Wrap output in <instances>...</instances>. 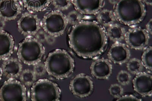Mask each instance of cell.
Here are the masks:
<instances>
[{
  "mask_svg": "<svg viewBox=\"0 0 152 101\" xmlns=\"http://www.w3.org/2000/svg\"><path fill=\"white\" fill-rule=\"evenodd\" d=\"M69 45L77 56L92 58L104 52L108 37L104 27L94 21H81L74 25L69 35Z\"/></svg>",
  "mask_w": 152,
  "mask_h": 101,
  "instance_id": "obj_1",
  "label": "cell"
},
{
  "mask_svg": "<svg viewBox=\"0 0 152 101\" xmlns=\"http://www.w3.org/2000/svg\"><path fill=\"white\" fill-rule=\"evenodd\" d=\"M45 66L50 76L60 80L66 79L72 74L75 64L74 59L67 51L57 49L49 54Z\"/></svg>",
  "mask_w": 152,
  "mask_h": 101,
  "instance_id": "obj_2",
  "label": "cell"
},
{
  "mask_svg": "<svg viewBox=\"0 0 152 101\" xmlns=\"http://www.w3.org/2000/svg\"><path fill=\"white\" fill-rule=\"evenodd\" d=\"M114 13L121 23L134 25L144 19L146 9L142 0H119L115 5Z\"/></svg>",
  "mask_w": 152,
  "mask_h": 101,
  "instance_id": "obj_3",
  "label": "cell"
},
{
  "mask_svg": "<svg viewBox=\"0 0 152 101\" xmlns=\"http://www.w3.org/2000/svg\"><path fill=\"white\" fill-rule=\"evenodd\" d=\"M45 49L41 42L36 37L28 36L19 44L18 60L27 65H35L42 59Z\"/></svg>",
  "mask_w": 152,
  "mask_h": 101,
  "instance_id": "obj_4",
  "label": "cell"
},
{
  "mask_svg": "<svg viewBox=\"0 0 152 101\" xmlns=\"http://www.w3.org/2000/svg\"><path fill=\"white\" fill-rule=\"evenodd\" d=\"M31 100L33 101H58L61 91L58 85L49 79H39L31 89Z\"/></svg>",
  "mask_w": 152,
  "mask_h": 101,
  "instance_id": "obj_5",
  "label": "cell"
},
{
  "mask_svg": "<svg viewBox=\"0 0 152 101\" xmlns=\"http://www.w3.org/2000/svg\"><path fill=\"white\" fill-rule=\"evenodd\" d=\"M68 24L66 16L61 11H53L43 17L41 26L45 33L51 37L62 35Z\"/></svg>",
  "mask_w": 152,
  "mask_h": 101,
  "instance_id": "obj_6",
  "label": "cell"
},
{
  "mask_svg": "<svg viewBox=\"0 0 152 101\" xmlns=\"http://www.w3.org/2000/svg\"><path fill=\"white\" fill-rule=\"evenodd\" d=\"M26 87L21 82L15 79H9L0 88V101L27 100Z\"/></svg>",
  "mask_w": 152,
  "mask_h": 101,
  "instance_id": "obj_7",
  "label": "cell"
},
{
  "mask_svg": "<svg viewBox=\"0 0 152 101\" xmlns=\"http://www.w3.org/2000/svg\"><path fill=\"white\" fill-rule=\"evenodd\" d=\"M94 85L93 79L86 74L77 75L70 82L69 88L72 93L78 97H87L93 92Z\"/></svg>",
  "mask_w": 152,
  "mask_h": 101,
  "instance_id": "obj_8",
  "label": "cell"
},
{
  "mask_svg": "<svg viewBox=\"0 0 152 101\" xmlns=\"http://www.w3.org/2000/svg\"><path fill=\"white\" fill-rule=\"evenodd\" d=\"M150 36L146 30L137 27L126 32L124 39L127 45L132 49L141 50L148 44Z\"/></svg>",
  "mask_w": 152,
  "mask_h": 101,
  "instance_id": "obj_9",
  "label": "cell"
},
{
  "mask_svg": "<svg viewBox=\"0 0 152 101\" xmlns=\"http://www.w3.org/2000/svg\"><path fill=\"white\" fill-rule=\"evenodd\" d=\"M41 26L39 17L30 12L23 13L17 22L19 32L27 37L35 35Z\"/></svg>",
  "mask_w": 152,
  "mask_h": 101,
  "instance_id": "obj_10",
  "label": "cell"
},
{
  "mask_svg": "<svg viewBox=\"0 0 152 101\" xmlns=\"http://www.w3.org/2000/svg\"><path fill=\"white\" fill-rule=\"evenodd\" d=\"M20 0H0V17L5 21L16 19L22 10Z\"/></svg>",
  "mask_w": 152,
  "mask_h": 101,
  "instance_id": "obj_11",
  "label": "cell"
},
{
  "mask_svg": "<svg viewBox=\"0 0 152 101\" xmlns=\"http://www.w3.org/2000/svg\"><path fill=\"white\" fill-rule=\"evenodd\" d=\"M133 86L136 92L141 96H151L152 76L150 73L141 72L133 80Z\"/></svg>",
  "mask_w": 152,
  "mask_h": 101,
  "instance_id": "obj_12",
  "label": "cell"
},
{
  "mask_svg": "<svg viewBox=\"0 0 152 101\" xmlns=\"http://www.w3.org/2000/svg\"><path fill=\"white\" fill-rule=\"evenodd\" d=\"M108 57L115 64H122L127 62L131 57L127 46L120 42L115 43L108 51Z\"/></svg>",
  "mask_w": 152,
  "mask_h": 101,
  "instance_id": "obj_13",
  "label": "cell"
},
{
  "mask_svg": "<svg viewBox=\"0 0 152 101\" xmlns=\"http://www.w3.org/2000/svg\"><path fill=\"white\" fill-rule=\"evenodd\" d=\"M72 3L76 10L80 14L94 15L102 9L104 0H72Z\"/></svg>",
  "mask_w": 152,
  "mask_h": 101,
  "instance_id": "obj_14",
  "label": "cell"
},
{
  "mask_svg": "<svg viewBox=\"0 0 152 101\" xmlns=\"http://www.w3.org/2000/svg\"><path fill=\"white\" fill-rule=\"evenodd\" d=\"M91 74L97 79H107L112 73V64L107 59L100 58L93 61L90 67Z\"/></svg>",
  "mask_w": 152,
  "mask_h": 101,
  "instance_id": "obj_15",
  "label": "cell"
},
{
  "mask_svg": "<svg viewBox=\"0 0 152 101\" xmlns=\"http://www.w3.org/2000/svg\"><path fill=\"white\" fill-rule=\"evenodd\" d=\"M4 61L2 66V74L8 79H16L22 71V65L20 60L9 58Z\"/></svg>",
  "mask_w": 152,
  "mask_h": 101,
  "instance_id": "obj_16",
  "label": "cell"
},
{
  "mask_svg": "<svg viewBox=\"0 0 152 101\" xmlns=\"http://www.w3.org/2000/svg\"><path fill=\"white\" fill-rule=\"evenodd\" d=\"M15 41L11 35L0 30V60H5L11 56L14 50Z\"/></svg>",
  "mask_w": 152,
  "mask_h": 101,
  "instance_id": "obj_17",
  "label": "cell"
},
{
  "mask_svg": "<svg viewBox=\"0 0 152 101\" xmlns=\"http://www.w3.org/2000/svg\"><path fill=\"white\" fill-rule=\"evenodd\" d=\"M23 6L32 12L43 11L49 6L51 0H21Z\"/></svg>",
  "mask_w": 152,
  "mask_h": 101,
  "instance_id": "obj_18",
  "label": "cell"
},
{
  "mask_svg": "<svg viewBox=\"0 0 152 101\" xmlns=\"http://www.w3.org/2000/svg\"><path fill=\"white\" fill-rule=\"evenodd\" d=\"M107 37L114 42H120L124 39L126 32L123 27L119 24H113L108 27L106 31Z\"/></svg>",
  "mask_w": 152,
  "mask_h": 101,
  "instance_id": "obj_19",
  "label": "cell"
},
{
  "mask_svg": "<svg viewBox=\"0 0 152 101\" xmlns=\"http://www.w3.org/2000/svg\"><path fill=\"white\" fill-rule=\"evenodd\" d=\"M97 14V22L103 27L110 26L116 19L114 12L108 9L101 10Z\"/></svg>",
  "mask_w": 152,
  "mask_h": 101,
  "instance_id": "obj_20",
  "label": "cell"
},
{
  "mask_svg": "<svg viewBox=\"0 0 152 101\" xmlns=\"http://www.w3.org/2000/svg\"><path fill=\"white\" fill-rule=\"evenodd\" d=\"M143 67L142 61L137 58H133L128 60L127 64V70L133 74L136 75L142 72Z\"/></svg>",
  "mask_w": 152,
  "mask_h": 101,
  "instance_id": "obj_21",
  "label": "cell"
},
{
  "mask_svg": "<svg viewBox=\"0 0 152 101\" xmlns=\"http://www.w3.org/2000/svg\"><path fill=\"white\" fill-rule=\"evenodd\" d=\"M142 62L144 67L150 72L152 69V48L150 46L144 51L142 56Z\"/></svg>",
  "mask_w": 152,
  "mask_h": 101,
  "instance_id": "obj_22",
  "label": "cell"
},
{
  "mask_svg": "<svg viewBox=\"0 0 152 101\" xmlns=\"http://www.w3.org/2000/svg\"><path fill=\"white\" fill-rule=\"evenodd\" d=\"M20 76V82L26 86L31 85L33 84L36 79V75L34 73L28 69H25L22 71Z\"/></svg>",
  "mask_w": 152,
  "mask_h": 101,
  "instance_id": "obj_23",
  "label": "cell"
},
{
  "mask_svg": "<svg viewBox=\"0 0 152 101\" xmlns=\"http://www.w3.org/2000/svg\"><path fill=\"white\" fill-rule=\"evenodd\" d=\"M116 79L121 85L126 86L131 83L132 76L127 71L122 70L118 74Z\"/></svg>",
  "mask_w": 152,
  "mask_h": 101,
  "instance_id": "obj_24",
  "label": "cell"
},
{
  "mask_svg": "<svg viewBox=\"0 0 152 101\" xmlns=\"http://www.w3.org/2000/svg\"><path fill=\"white\" fill-rule=\"evenodd\" d=\"M66 17L68 24L73 25H75L82 21L81 14L77 10L69 12L66 16Z\"/></svg>",
  "mask_w": 152,
  "mask_h": 101,
  "instance_id": "obj_25",
  "label": "cell"
},
{
  "mask_svg": "<svg viewBox=\"0 0 152 101\" xmlns=\"http://www.w3.org/2000/svg\"><path fill=\"white\" fill-rule=\"evenodd\" d=\"M53 5L59 11L67 10L72 4V0H51Z\"/></svg>",
  "mask_w": 152,
  "mask_h": 101,
  "instance_id": "obj_26",
  "label": "cell"
},
{
  "mask_svg": "<svg viewBox=\"0 0 152 101\" xmlns=\"http://www.w3.org/2000/svg\"><path fill=\"white\" fill-rule=\"evenodd\" d=\"M108 91L111 96L117 99H118L121 97L124 93L123 87L120 84L117 83H114L111 84Z\"/></svg>",
  "mask_w": 152,
  "mask_h": 101,
  "instance_id": "obj_27",
  "label": "cell"
},
{
  "mask_svg": "<svg viewBox=\"0 0 152 101\" xmlns=\"http://www.w3.org/2000/svg\"><path fill=\"white\" fill-rule=\"evenodd\" d=\"M33 72L36 76L42 75L46 72L45 66L42 64H40V63L35 64Z\"/></svg>",
  "mask_w": 152,
  "mask_h": 101,
  "instance_id": "obj_28",
  "label": "cell"
},
{
  "mask_svg": "<svg viewBox=\"0 0 152 101\" xmlns=\"http://www.w3.org/2000/svg\"><path fill=\"white\" fill-rule=\"evenodd\" d=\"M117 101H140L142 99H140L137 97L132 95H122L118 99Z\"/></svg>",
  "mask_w": 152,
  "mask_h": 101,
  "instance_id": "obj_29",
  "label": "cell"
},
{
  "mask_svg": "<svg viewBox=\"0 0 152 101\" xmlns=\"http://www.w3.org/2000/svg\"><path fill=\"white\" fill-rule=\"evenodd\" d=\"M36 35H37L36 38H37L38 40H39L41 42L42 41L45 40L46 38V35L45 33H44V32H39V31Z\"/></svg>",
  "mask_w": 152,
  "mask_h": 101,
  "instance_id": "obj_30",
  "label": "cell"
},
{
  "mask_svg": "<svg viewBox=\"0 0 152 101\" xmlns=\"http://www.w3.org/2000/svg\"><path fill=\"white\" fill-rule=\"evenodd\" d=\"M152 19L149 20L148 22H147L146 25V31L150 35H152Z\"/></svg>",
  "mask_w": 152,
  "mask_h": 101,
  "instance_id": "obj_31",
  "label": "cell"
},
{
  "mask_svg": "<svg viewBox=\"0 0 152 101\" xmlns=\"http://www.w3.org/2000/svg\"><path fill=\"white\" fill-rule=\"evenodd\" d=\"M5 25V21L0 17V30H3Z\"/></svg>",
  "mask_w": 152,
  "mask_h": 101,
  "instance_id": "obj_32",
  "label": "cell"
},
{
  "mask_svg": "<svg viewBox=\"0 0 152 101\" xmlns=\"http://www.w3.org/2000/svg\"><path fill=\"white\" fill-rule=\"evenodd\" d=\"M144 4H145L151 6L152 4V0H142Z\"/></svg>",
  "mask_w": 152,
  "mask_h": 101,
  "instance_id": "obj_33",
  "label": "cell"
},
{
  "mask_svg": "<svg viewBox=\"0 0 152 101\" xmlns=\"http://www.w3.org/2000/svg\"><path fill=\"white\" fill-rule=\"evenodd\" d=\"M119 0H109V2L110 3L115 5L118 2Z\"/></svg>",
  "mask_w": 152,
  "mask_h": 101,
  "instance_id": "obj_34",
  "label": "cell"
},
{
  "mask_svg": "<svg viewBox=\"0 0 152 101\" xmlns=\"http://www.w3.org/2000/svg\"><path fill=\"white\" fill-rule=\"evenodd\" d=\"M2 70H1V68L0 67V81H1V78H2Z\"/></svg>",
  "mask_w": 152,
  "mask_h": 101,
  "instance_id": "obj_35",
  "label": "cell"
}]
</instances>
